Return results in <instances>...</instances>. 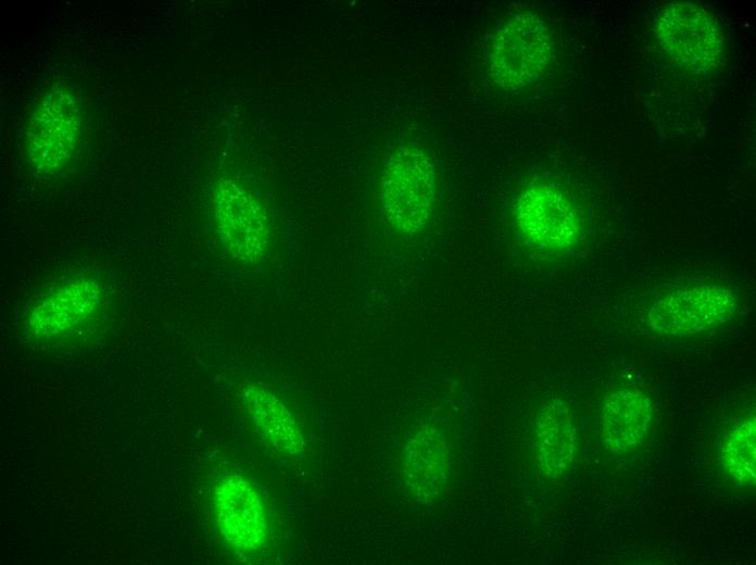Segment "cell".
I'll return each instance as SVG.
<instances>
[{"label": "cell", "mask_w": 756, "mask_h": 565, "mask_svg": "<svg viewBox=\"0 0 756 565\" xmlns=\"http://www.w3.org/2000/svg\"><path fill=\"white\" fill-rule=\"evenodd\" d=\"M436 202L432 160L416 147L395 148L381 177V203L388 222L403 234H415L430 219Z\"/></svg>", "instance_id": "6da1fadb"}, {"label": "cell", "mask_w": 756, "mask_h": 565, "mask_svg": "<svg viewBox=\"0 0 756 565\" xmlns=\"http://www.w3.org/2000/svg\"><path fill=\"white\" fill-rule=\"evenodd\" d=\"M552 52L544 22L532 13L513 17L496 35L490 68L494 81L517 89L534 81L545 70Z\"/></svg>", "instance_id": "7a4b0ae2"}, {"label": "cell", "mask_w": 756, "mask_h": 565, "mask_svg": "<svg viewBox=\"0 0 756 565\" xmlns=\"http://www.w3.org/2000/svg\"><path fill=\"white\" fill-rule=\"evenodd\" d=\"M213 203L218 233L228 253L240 263L259 262L269 238V222L262 204L230 179L217 183Z\"/></svg>", "instance_id": "3957f363"}, {"label": "cell", "mask_w": 756, "mask_h": 565, "mask_svg": "<svg viewBox=\"0 0 756 565\" xmlns=\"http://www.w3.org/2000/svg\"><path fill=\"white\" fill-rule=\"evenodd\" d=\"M657 34L663 49L692 72L715 66L722 49V36L715 18L688 2L667 4L658 16Z\"/></svg>", "instance_id": "277c9868"}, {"label": "cell", "mask_w": 756, "mask_h": 565, "mask_svg": "<svg viewBox=\"0 0 756 565\" xmlns=\"http://www.w3.org/2000/svg\"><path fill=\"white\" fill-rule=\"evenodd\" d=\"M735 305L732 290L717 285H695L658 298L648 317L652 327L660 335H693L726 322Z\"/></svg>", "instance_id": "5b68a950"}, {"label": "cell", "mask_w": 756, "mask_h": 565, "mask_svg": "<svg viewBox=\"0 0 756 565\" xmlns=\"http://www.w3.org/2000/svg\"><path fill=\"white\" fill-rule=\"evenodd\" d=\"M515 219L522 236L533 246L567 251L579 237L576 211L565 194L547 183L526 187L515 204Z\"/></svg>", "instance_id": "8992f818"}, {"label": "cell", "mask_w": 756, "mask_h": 565, "mask_svg": "<svg viewBox=\"0 0 756 565\" xmlns=\"http://www.w3.org/2000/svg\"><path fill=\"white\" fill-rule=\"evenodd\" d=\"M78 108L64 90L49 93L35 109L27 128V152L39 174L58 172L72 156L78 138Z\"/></svg>", "instance_id": "52a82bcc"}, {"label": "cell", "mask_w": 756, "mask_h": 565, "mask_svg": "<svg viewBox=\"0 0 756 565\" xmlns=\"http://www.w3.org/2000/svg\"><path fill=\"white\" fill-rule=\"evenodd\" d=\"M215 511L222 536L235 549L255 551L265 543L268 524L264 505L243 477L230 475L217 486Z\"/></svg>", "instance_id": "ba28073f"}, {"label": "cell", "mask_w": 756, "mask_h": 565, "mask_svg": "<svg viewBox=\"0 0 756 565\" xmlns=\"http://www.w3.org/2000/svg\"><path fill=\"white\" fill-rule=\"evenodd\" d=\"M103 291L89 277H75L41 298L28 317L29 330L39 337L66 334L85 323L100 307Z\"/></svg>", "instance_id": "9c48e42d"}, {"label": "cell", "mask_w": 756, "mask_h": 565, "mask_svg": "<svg viewBox=\"0 0 756 565\" xmlns=\"http://www.w3.org/2000/svg\"><path fill=\"white\" fill-rule=\"evenodd\" d=\"M450 455L442 432L433 425L419 428L408 441L403 475L412 495L419 501L436 499L448 479Z\"/></svg>", "instance_id": "30bf717a"}, {"label": "cell", "mask_w": 756, "mask_h": 565, "mask_svg": "<svg viewBox=\"0 0 756 565\" xmlns=\"http://www.w3.org/2000/svg\"><path fill=\"white\" fill-rule=\"evenodd\" d=\"M651 417V401L643 393L630 389L610 393L602 413L607 449L616 454L634 451L647 437Z\"/></svg>", "instance_id": "8fae6325"}, {"label": "cell", "mask_w": 756, "mask_h": 565, "mask_svg": "<svg viewBox=\"0 0 756 565\" xmlns=\"http://www.w3.org/2000/svg\"><path fill=\"white\" fill-rule=\"evenodd\" d=\"M537 462L550 477H558L577 454V430L569 409L555 400L543 405L536 419Z\"/></svg>", "instance_id": "7c38bea8"}, {"label": "cell", "mask_w": 756, "mask_h": 565, "mask_svg": "<svg viewBox=\"0 0 756 565\" xmlns=\"http://www.w3.org/2000/svg\"><path fill=\"white\" fill-rule=\"evenodd\" d=\"M244 399L255 425L276 450L286 454L303 450L299 426L280 399L260 386H250Z\"/></svg>", "instance_id": "4fadbf2b"}, {"label": "cell", "mask_w": 756, "mask_h": 565, "mask_svg": "<svg viewBox=\"0 0 756 565\" xmlns=\"http://www.w3.org/2000/svg\"><path fill=\"white\" fill-rule=\"evenodd\" d=\"M755 417L730 429L722 450L726 469L740 484L752 486L756 479Z\"/></svg>", "instance_id": "5bb4252c"}]
</instances>
